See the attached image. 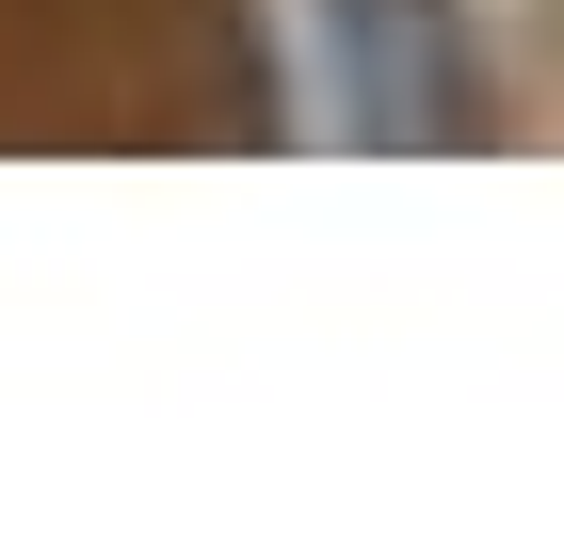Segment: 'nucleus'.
<instances>
[{
    "label": "nucleus",
    "instance_id": "1",
    "mask_svg": "<svg viewBox=\"0 0 564 547\" xmlns=\"http://www.w3.org/2000/svg\"><path fill=\"white\" fill-rule=\"evenodd\" d=\"M323 33L355 48V65H339L355 129H388V145L468 129V48H452V17H435V0H323Z\"/></svg>",
    "mask_w": 564,
    "mask_h": 547
}]
</instances>
